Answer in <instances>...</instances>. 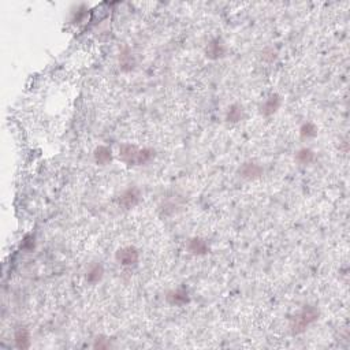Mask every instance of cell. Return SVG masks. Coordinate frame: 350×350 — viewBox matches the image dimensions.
<instances>
[{
  "label": "cell",
  "mask_w": 350,
  "mask_h": 350,
  "mask_svg": "<svg viewBox=\"0 0 350 350\" xmlns=\"http://www.w3.org/2000/svg\"><path fill=\"white\" fill-rule=\"evenodd\" d=\"M319 317V311L315 307L307 305L304 307L290 322V328L294 334H301L307 330L308 326L315 323Z\"/></svg>",
  "instance_id": "6da1fadb"
},
{
  "label": "cell",
  "mask_w": 350,
  "mask_h": 350,
  "mask_svg": "<svg viewBox=\"0 0 350 350\" xmlns=\"http://www.w3.org/2000/svg\"><path fill=\"white\" fill-rule=\"evenodd\" d=\"M115 259L121 265L132 267V265L137 264L138 260H140V253L134 246H125V248L118 249Z\"/></svg>",
  "instance_id": "7a4b0ae2"
},
{
  "label": "cell",
  "mask_w": 350,
  "mask_h": 350,
  "mask_svg": "<svg viewBox=\"0 0 350 350\" xmlns=\"http://www.w3.org/2000/svg\"><path fill=\"white\" fill-rule=\"evenodd\" d=\"M138 155H140V149L132 144H123L119 148V159L129 166L138 164Z\"/></svg>",
  "instance_id": "3957f363"
},
{
  "label": "cell",
  "mask_w": 350,
  "mask_h": 350,
  "mask_svg": "<svg viewBox=\"0 0 350 350\" xmlns=\"http://www.w3.org/2000/svg\"><path fill=\"white\" fill-rule=\"evenodd\" d=\"M140 197H141V194H140V190L137 188H129V189H126L121 194L119 204L125 209H130L140 203Z\"/></svg>",
  "instance_id": "277c9868"
},
{
  "label": "cell",
  "mask_w": 350,
  "mask_h": 350,
  "mask_svg": "<svg viewBox=\"0 0 350 350\" xmlns=\"http://www.w3.org/2000/svg\"><path fill=\"white\" fill-rule=\"evenodd\" d=\"M226 52V45L222 41V38H212L205 48V55L209 59H219Z\"/></svg>",
  "instance_id": "5b68a950"
},
{
  "label": "cell",
  "mask_w": 350,
  "mask_h": 350,
  "mask_svg": "<svg viewBox=\"0 0 350 350\" xmlns=\"http://www.w3.org/2000/svg\"><path fill=\"white\" fill-rule=\"evenodd\" d=\"M240 174L245 180H256L263 175V167L255 161H246L240 167Z\"/></svg>",
  "instance_id": "8992f818"
},
{
  "label": "cell",
  "mask_w": 350,
  "mask_h": 350,
  "mask_svg": "<svg viewBox=\"0 0 350 350\" xmlns=\"http://www.w3.org/2000/svg\"><path fill=\"white\" fill-rule=\"evenodd\" d=\"M186 248H188V252H189V253L196 256L207 255L209 252L208 242L205 241V240H203V238H199V237H194V238L189 240Z\"/></svg>",
  "instance_id": "52a82bcc"
},
{
  "label": "cell",
  "mask_w": 350,
  "mask_h": 350,
  "mask_svg": "<svg viewBox=\"0 0 350 350\" xmlns=\"http://www.w3.org/2000/svg\"><path fill=\"white\" fill-rule=\"evenodd\" d=\"M167 303L170 305H175V307H182L185 304L189 303V293L185 289H175L171 290L170 293L167 294Z\"/></svg>",
  "instance_id": "ba28073f"
},
{
  "label": "cell",
  "mask_w": 350,
  "mask_h": 350,
  "mask_svg": "<svg viewBox=\"0 0 350 350\" xmlns=\"http://www.w3.org/2000/svg\"><path fill=\"white\" fill-rule=\"evenodd\" d=\"M280 103H282V100H280L279 95H271L270 97H268V99L265 100L264 103L261 104L260 112L264 115V116H270V115H274L275 112L279 109Z\"/></svg>",
  "instance_id": "9c48e42d"
},
{
  "label": "cell",
  "mask_w": 350,
  "mask_h": 350,
  "mask_svg": "<svg viewBox=\"0 0 350 350\" xmlns=\"http://www.w3.org/2000/svg\"><path fill=\"white\" fill-rule=\"evenodd\" d=\"M93 157L99 166H107L112 161V151H111V148L105 147V145H100L95 149Z\"/></svg>",
  "instance_id": "30bf717a"
},
{
  "label": "cell",
  "mask_w": 350,
  "mask_h": 350,
  "mask_svg": "<svg viewBox=\"0 0 350 350\" xmlns=\"http://www.w3.org/2000/svg\"><path fill=\"white\" fill-rule=\"evenodd\" d=\"M14 342L18 349H28L30 346V332L26 327H18L15 330Z\"/></svg>",
  "instance_id": "8fae6325"
},
{
  "label": "cell",
  "mask_w": 350,
  "mask_h": 350,
  "mask_svg": "<svg viewBox=\"0 0 350 350\" xmlns=\"http://www.w3.org/2000/svg\"><path fill=\"white\" fill-rule=\"evenodd\" d=\"M103 276H104V267L100 263H93L86 271V280L90 284L99 283L103 279Z\"/></svg>",
  "instance_id": "7c38bea8"
},
{
  "label": "cell",
  "mask_w": 350,
  "mask_h": 350,
  "mask_svg": "<svg viewBox=\"0 0 350 350\" xmlns=\"http://www.w3.org/2000/svg\"><path fill=\"white\" fill-rule=\"evenodd\" d=\"M313 160H315V152L312 149H309V148H303L296 153V161L301 166L311 164Z\"/></svg>",
  "instance_id": "4fadbf2b"
},
{
  "label": "cell",
  "mask_w": 350,
  "mask_h": 350,
  "mask_svg": "<svg viewBox=\"0 0 350 350\" xmlns=\"http://www.w3.org/2000/svg\"><path fill=\"white\" fill-rule=\"evenodd\" d=\"M244 118V107L240 104H232L227 111V115H226V119L228 122L237 123L242 121Z\"/></svg>",
  "instance_id": "5bb4252c"
},
{
  "label": "cell",
  "mask_w": 350,
  "mask_h": 350,
  "mask_svg": "<svg viewBox=\"0 0 350 350\" xmlns=\"http://www.w3.org/2000/svg\"><path fill=\"white\" fill-rule=\"evenodd\" d=\"M317 134V128L316 125H313L312 122H307L304 123L303 126H301V129H300V136H301V138H313Z\"/></svg>",
  "instance_id": "9a60e30c"
},
{
  "label": "cell",
  "mask_w": 350,
  "mask_h": 350,
  "mask_svg": "<svg viewBox=\"0 0 350 350\" xmlns=\"http://www.w3.org/2000/svg\"><path fill=\"white\" fill-rule=\"evenodd\" d=\"M119 63H121L122 70H132L134 66V57L132 56V52L129 49L123 51L122 55L119 56Z\"/></svg>",
  "instance_id": "2e32d148"
},
{
  "label": "cell",
  "mask_w": 350,
  "mask_h": 350,
  "mask_svg": "<svg viewBox=\"0 0 350 350\" xmlns=\"http://www.w3.org/2000/svg\"><path fill=\"white\" fill-rule=\"evenodd\" d=\"M155 157V151L153 149H149V148H144V149H140V155H138V164H147L149 161Z\"/></svg>",
  "instance_id": "e0dca14e"
},
{
  "label": "cell",
  "mask_w": 350,
  "mask_h": 350,
  "mask_svg": "<svg viewBox=\"0 0 350 350\" xmlns=\"http://www.w3.org/2000/svg\"><path fill=\"white\" fill-rule=\"evenodd\" d=\"M22 248L25 251H32L34 248V238L32 236L25 237L24 242H22Z\"/></svg>",
  "instance_id": "ac0fdd59"
}]
</instances>
